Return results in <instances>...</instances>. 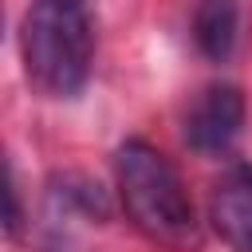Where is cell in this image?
I'll use <instances>...</instances> for the list:
<instances>
[{
  "instance_id": "7a4b0ae2",
  "label": "cell",
  "mask_w": 252,
  "mask_h": 252,
  "mask_svg": "<svg viewBox=\"0 0 252 252\" xmlns=\"http://www.w3.org/2000/svg\"><path fill=\"white\" fill-rule=\"evenodd\" d=\"M20 55L28 83L51 98H75L94 63L91 0H32L20 24Z\"/></svg>"
},
{
  "instance_id": "6da1fadb",
  "label": "cell",
  "mask_w": 252,
  "mask_h": 252,
  "mask_svg": "<svg viewBox=\"0 0 252 252\" xmlns=\"http://www.w3.org/2000/svg\"><path fill=\"white\" fill-rule=\"evenodd\" d=\"M114 177H118V197L126 205V217L146 240L169 252L201 248L197 209L185 193L181 173L169 165L161 150H154L142 138L122 142L114 150Z\"/></svg>"
},
{
  "instance_id": "3957f363",
  "label": "cell",
  "mask_w": 252,
  "mask_h": 252,
  "mask_svg": "<svg viewBox=\"0 0 252 252\" xmlns=\"http://www.w3.org/2000/svg\"><path fill=\"white\" fill-rule=\"evenodd\" d=\"M244 126V94L232 83H213L197 94L185 114V142L197 154H220L236 142Z\"/></svg>"
},
{
  "instance_id": "277c9868",
  "label": "cell",
  "mask_w": 252,
  "mask_h": 252,
  "mask_svg": "<svg viewBox=\"0 0 252 252\" xmlns=\"http://www.w3.org/2000/svg\"><path fill=\"white\" fill-rule=\"evenodd\" d=\"M209 220L232 252H252V165H236L213 185Z\"/></svg>"
},
{
  "instance_id": "5b68a950",
  "label": "cell",
  "mask_w": 252,
  "mask_h": 252,
  "mask_svg": "<svg viewBox=\"0 0 252 252\" xmlns=\"http://www.w3.org/2000/svg\"><path fill=\"white\" fill-rule=\"evenodd\" d=\"M236 32H240V8L236 0H201L193 12V39L201 47L205 59L224 63L236 47Z\"/></svg>"
}]
</instances>
